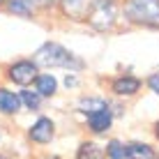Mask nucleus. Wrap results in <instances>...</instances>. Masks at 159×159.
<instances>
[{
    "mask_svg": "<svg viewBox=\"0 0 159 159\" xmlns=\"http://www.w3.org/2000/svg\"><path fill=\"white\" fill-rule=\"evenodd\" d=\"M35 62L42 65V67H74V69H79L81 65H83L74 53H69L65 46L53 44V42H48V44H44L42 48H37Z\"/></svg>",
    "mask_w": 159,
    "mask_h": 159,
    "instance_id": "f257e3e1",
    "label": "nucleus"
},
{
    "mask_svg": "<svg viewBox=\"0 0 159 159\" xmlns=\"http://www.w3.org/2000/svg\"><path fill=\"white\" fill-rule=\"evenodd\" d=\"M125 12L134 23L159 25V0H127Z\"/></svg>",
    "mask_w": 159,
    "mask_h": 159,
    "instance_id": "f03ea898",
    "label": "nucleus"
},
{
    "mask_svg": "<svg viewBox=\"0 0 159 159\" xmlns=\"http://www.w3.org/2000/svg\"><path fill=\"white\" fill-rule=\"evenodd\" d=\"M88 21H90L97 30L111 28V25L116 23V5H113L111 0H97V5H95V9H92V14H90Z\"/></svg>",
    "mask_w": 159,
    "mask_h": 159,
    "instance_id": "7ed1b4c3",
    "label": "nucleus"
},
{
    "mask_svg": "<svg viewBox=\"0 0 159 159\" xmlns=\"http://www.w3.org/2000/svg\"><path fill=\"white\" fill-rule=\"evenodd\" d=\"M62 5V12L74 21H88L95 9L97 0H60Z\"/></svg>",
    "mask_w": 159,
    "mask_h": 159,
    "instance_id": "20e7f679",
    "label": "nucleus"
},
{
    "mask_svg": "<svg viewBox=\"0 0 159 159\" xmlns=\"http://www.w3.org/2000/svg\"><path fill=\"white\" fill-rule=\"evenodd\" d=\"M9 79L19 85H28L32 81H37V62H30V60H21L9 67Z\"/></svg>",
    "mask_w": 159,
    "mask_h": 159,
    "instance_id": "39448f33",
    "label": "nucleus"
},
{
    "mask_svg": "<svg viewBox=\"0 0 159 159\" xmlns=\"http://www.w3.org/2000/svg\"><path fill=\"white\" fill-rule=\"evenodd\" d=\"M30 139L37 141V143H48L53 139V122L48 118H39L30 127Z\"/></svg>",
    "mask_w": 159,
    "mask_h": 159,
    "instance_id": "423d86ee",
    "label": "nucleus"
},
{
    "mask_svg": "<svg viewBox=\"0 0 159 159\" xmlns=\"http://www.w3.org/2000/svg\"><path fill=\"white\" fill-rule=\"evenodd\" d=\"M111 120H113V116H111V111H108V106H106V108H102V111L88 116V125H90L92 131L102 134V131H106L108 127H111Z\"/></svg>",
    "mask_w": 159,
    "mask_h": 159,
    "instance_id": "0eeeda50",
    "label": "nucleus"
},
{
    "mask_svg": "<svg viewBox=\"0 0 159 159\" xmlns=\"http://www.w3.org/2000/svg\"><path fill=\"white\" fill-rule=\"evenodd\" d=\"M139 88H141V81L134 79V76H120V79L113 81L116 95H134V92H139Z\"/></svg>",
    "mask_w": 159,
    "mask_h": 159,
    "instance_id": "6e6552de",
    "label": "nucleus"
},
{
    "mask_svg": "<svg viewBox=\"0 0 159 159\" xmlns=\"http://www.w3.org/2000/svg\"><path fill=\"white\" fill-rule=\"evenodd\" d=\"M21 108V97L14 95V92L9 90H0V111L2 113H16Z\"/></svg>",
    "mask_w": 159,
    "mask_h": 159,
    "instance_id": "1a4fd4ad",
    "label": "nucleus"
},
{
    "mask_svg": "<svg viewBox=\"0 0 159 159\" xmlns=\"http://www.w3.org/2000/svg\"><path fill=\"white\" fill-rule=\"evenodd\" d=\"M37 92H39L42 97H51L53 92L58 90V83H56V79H53L51 74H42V76H37Z\"/></svg>",
    "mask_w": 159,
    "mask_h": 159,
    "instance_id": "9d476101",
    "label": "nucleus"
},
{
    "mask_svg": "<svg viewBox=\"0 0 159 159\" xmlns=\"http://www.w3.org/2000/svg\"><path fill=\"white\" fill-rule=\"evenodd\" d=\"M104 157H106V152L97 143H83L76 152V159H104Z\"/></svg>",
    "mask_w": 159,
    "mask_h": 159,
    "instance_id": "9b49d317",
    "label": "nucleus"
},
{
    "mask_svg": "<svg viewBox=\"0 0 159 159\" xmlns=\"http://www.w3.org/2000/svg\"><path fill=\"white\" fill-rule=\"evenodd\" d=\"M127 152H129V159H155L152 148L145 143H131L127 145Z\"/></svg>",
    "mask_w": 159,
    "mask_h": 159,
    "instance_id": "f8f14e48",
    "label": "nucleus"
},
{
    "mask_svg": "<svg viewBox=\"0 0 159 159\" xmlns=\"http://www.w3.org/2000/svg\"><path fill=\"white\" fill-rule=\"evenodd\" d=\"M106 106H108V104L104 102V99H92V97H90V99H83V102L79 104V108L85 113V116H92V113L102 111V108H106Z\"/></svg>",
    "mask_w": 159,
    "mask_h": 159,
    "instance_id": "ddd939ff",
    "label": "nucleus"
},
{
    "mask_svg": "<svg viewBox=\"0 0 159 159\" xmlns=\"http://www.w3.org/2000/svg\"><path fill=\"white\" fill-rule=\"evenodd\" d=\"M30 2H32V0H7V7H9V12H14V14L30 16V14H32Z\"/></svg>",
    "mask_w": 159,
    "mask_h": 159,
    "instance_id": "4468645a",
    "label": "nucleus"
},
{
    "mask_svg": "<svg viewBox=\"0 0 159 159\" xmlns=\"http://www.w3.org/2000/svg\"><path fill=\"white\" fill-rule=\"evenodd\" d=\"M106 155L111 159H125V157H129V152L120 141H111V143L106 145Z\"/></svg>",
    "mask_w": 159,
    "mask_h": 159,
    "instance_id": "2eb2a0df",
    "label": "nucleus"
},
{
    "mask_svg": "<svg viewBox=\"0 0 159 159\" xmlns=\"http://www.w3.org/2000/svg\"><path fill=\"white\" fill-rule=\"evenodd\" d=\"M39 97H42L39 92H32V90H23L21 92V102H23L30 111H35V108L39 106Z\"/></svg>",
    "mask_w": 159,
    "mask_h": 159,
    "instance_id": "dca6fc26",
    "label": "nucleus"
},
{
    "mask_svg": "<svg viewBox=\"0 0 159 159\" xmlns=\"http://www.w3.org/2000/svg\"><path fill=\"white\" fill-rule=\"evenodd\" d=\"M148 85H150V90L155 92V95H159V74H152L150 79H148Z\"/></svg>",
    "mask_w": 159,
    "mask_h": 159,
    "instance_id": "f3484780",
    "label": "nucleus"
},
{
    "mask_svg": "<svg viewBox=\"0 0 159 159\" xmlns=\"http://www.w3.org/2000/svg\"><path fill=\"white\" fill-rule=\"evenodd\" d=\"M65 83H67V85H74V83H76V79H72V76H67V79H65Z\"/></svg>",
    "mask_w": 159,
    "mask_h": 159,
    "instance_id": "a211bd4d",
    "label": "nucleus"
},
{
    "mask_svg": "<svg viewBox=\"0 0 159 159\" xmlns=\"http://www.w3.org/2000/svg\"><path fill=\"white\" fill-rule=\"evenodd\" d=\"M42 5H48V2H56V0H39Z\"/></svg>",
    "mask_w": 159,
    "mask_h": 159,
    "instance_id": "6ab92c4d",
    "label": "nucleus"
},
{
    "mask_svg": "<svg viewBox=\"0 0 159 159\" xmlns=\"http://www.w3.org/2000/svg\"><path fill=\"white\" fill-rule=\"evenodd\" d=\"M155 129H157V139H159V122H157V127H155Z\"/></svg>",
    "mask_w": 159,
    "mask_h": 159,
    "instance_id": "aec40b11",
    "label": "nucleus"
},
{
    "mask_svg": "<svg viewBox=\"0 0 159 159\" xmlns=\"http://www.w3.org/2000/svg\"><path fill=\"white\" fill-rule=\"evenodd\" d=\"M0 2H2V0H0Z\"/></svg>",
    "mask_w": 159,
    "mask_h": 159,
    "instance_id": "412c9836",
    "label": "nucleus"
},
{
    "mask_svg": "<svg viewBox=\"0 0 159 159\" xmlns=\"http://www.w3.org/2000/svg\"><path fill=\"white\" fill-rule=\"evenodd\" d=\"M0 159H2V157H0Z\"/></svg>",
    "mask_w": 159,
    "mask_h": 159,
    "instance_id": "4be33fe9",
    "label": "nucleus"
}]
</instances>
